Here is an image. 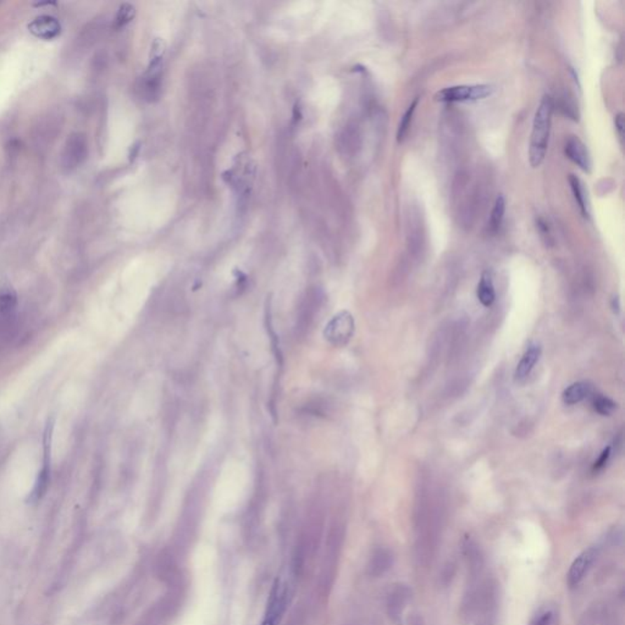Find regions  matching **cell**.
I'll use <instances>...</instances> for the list:
<instances>
[{"instance_id": "obj_25", "label": "cell", "mask_w": 625, "mask_h": 625, "mask_svg": "<svg viewBox=\"0 0 625 625\" xmlns=\"http://www.w3.org/2000/svg\"><path fill=\"white\" fill-rule=\"evenodd\" d=\"M531 625H554V612L546 611L541 613L540 616L536 617L535 621H533Z\"/></svg>"}, {"instance_id": "obj_12", "label": "cell", "mask_w": 625, "mask_h": 625, "mask_svg": "<svg viewBox=\"0 0 625 625\" xmlns=\"http://www.w3.org/2000/svg\"><path fill=\"white\" fill-rule=\"evenodd\" d=\"M87 156V143L82 135H72L67 141L65 152H64V163L67 167H76L82 161L85 160Z\"/></svg>"}, {"instance_id": "obj_5", "label": "cell", "mask_w": 625, "mask_h": 625, "mask_svg": "<svg viewBox=\"0 0 625 625\" xmlns=\"http://www.w3.org/2000/svg\"><path fill=\"white\" fill-rule=\"evenodd\" d=\"M230 172V182L236 188L238 195L246 197L251 191L252 184L256 175V167L248 156H238L237 164Z\"/></svg>"}, {"instance_id": "obj_7", "label": "cell", "mask_w": 625, "mask_h": 625, "mask_svg": "<svg viewBox=\"0 0 625 625\" xmlns=\"http://www.w3.org/2000/svg\"><path fill=\"white\" fill-rule=\"evenodd\" d=\"M597 556H598V549L590 547V549H585L584 552L579 554L577 558L574 559L568 572L569 586H577L582 583V580L585 578L587 572L591 568L592 564L595 563Z\"/></svg>"}, {"instance_id": "obj_9", "label": "cell", "mask_w": 625, "mask_h": 625, "mask_svg": "<svg viewBox=\"0 0 625 625\" xmlns=\"http://www.w3.org/2000/svg\"><path fill=\"white\" fill-rule=\"evenodd\" d=\"M31 34L42 39H54L62 32V25L49 15L39 16L29 25Z\"/></svg>"}, {"instance_id": "obj_14", "label": "cell", "mask_w": 625, "mask_h": 625, "mask_svg": "<svg viewBox=\"0 0 625 625\" xmlns=\"http://www.w3.org/2000/svg\"><path fill=\"white\" fill-rule=\"evenodd\" d=\"M591 393V385L586 381H578L568 386L562 393V401L567 406H575L583 402L584 399Z\"/></svg>"}, {"instance_id": "obj_15", "label": "cell", "mask_w": 625, "mask_h": 625, "mask_svg": "<svg viewBox=\"0 0 625 625\" xmlns=\"http://www.w3.org/2000/svg\"><path fill=\"white\" fill-rule=\"evenodd\" d=\"M476 296L480 301V303L485 307L493 305L495 299H496V292H495V286H493V277L488 271H485L481 275V279L478 284L476 289Z\"/></svg>"}, {"instance_id": "obj_24", "label": "cell", "mask_w": 625, "mask_h": 625, "mask_svg": "<svg viewBox=\"0 0 625 625\" xmlns=\"http://www.w3.org/2000/svg\"><path fill=\"white\" fill-rule=\"evenodd\" d=\"M611 447H607L606 450L602 451L601 455L598 457V460H597L596 462H595V465H593V472H600V470L605 468V465H607V462H608L610 457H611Z\"/></svg>"}, {"instance_id": "obj_8", "label": "cell", "mask_w": 625, "mask_h": 625, "mask_svg": "<svg viewBox=\"0 0 625 625\" xmlns=\"http://www.w3.org/2000/svg\"><path fill=\"white\" fill-rule=\"evenodd\" d=\"M412 600V589L407 584H396L387 597V613L393 621H398L408 603Z\"/></svg>"}, {"instance_id": "obj_26", "label": "cell", "mask_w": 625, "mask_h": 625, "mask_svg": "<svg viewBox=\"0 0 625 625\" xmlns=\"http://www.w3.org/2000/svg\"><path fill=\"white\" fill-rule=\"evenodd\" d=\"M614 123H616V128L619 137L623 138V131H624V115L623 113L617 115Z\"/></svg>"}, {"instance_id": "obj_18", "label": "cell", "mask_w": 625, "mask_h": 625, "mask_svg": "<svg viewBox=\"0 0 625 625\" xmlns=\"http://www.w3.org/2000/svg\"><path fill=\"white\" fill-rule=\"evenodd\" d=\"M569 184H570V188H572V192H573L574 198L577 200L579 208L582 210V214H583L585 218H587L589 217V205H587L586 195H585V190H584L582 181L579 180L575 175H569Z\"/></svg>"}, {"instance_id": "obj_20", "label": "cell", "mask_w": 625, "mask_h": 625, "mask_svg": "<svg viewBox=\"0 0 625 625\" xmlns=\"http://www.w3.org/2000/svg\"><path fill=\"white\" fill-rule=\"evenodd\" d=\"M18 305V296L10 286H4L0 289V312L8 314L14 310Z\"/></svg>"}, {"instance_id": "obj_17", "label": "cell", "mask_w": 625, "mask_h": 625, "mask_svg": "<svg viewBox=\"0 0 625 625\" xmlns=\"http://www.w3.org/2000/svg\"><path fill=\"white\" fill-rule=\"evenodd\" d=\"M504 213H506V200L502 195H498L496 202L493 204V210H491V217L488 221V230L491 233H497L501 225H502L503 219H504Z\"/></svg>"}, {"instance_id": "obj_4", "label": "cell", "mask_w": 625, "mask_h": 625, "mask_svg": "<svg viewBox=\"0 0 625 625\" xmlns=\"http://www.w3.org/2000/svg\"><path fill=\"white\" fill-rule=\"evenodd\" d=\"M493 87L488 85H453L440 90L435 95V99L442 103L455 102H473L483 99L493 95Z\"/></svg>"}, {"instance_id": "obj_6", "label": "cell", "mask_w": 625, "mask_h": 625, "mask_svg": "<svg viewBox=\"0 0 625 625\" xmlns=\"http://www.w3.org/2000/svg\"><path fill=\"white\" fill-rule=\"evenodd\" d=\"M355 331V322L351 314L343 312L332 319L331 322L327 327V338L329 341L336 345L343 346L351 340Z\"/></svg>"}, {"instance_id": "obj_22", "label": "cell", "mask_w": 625, "mask_h": 625, "mask_svg": "<svg viewBox=\"0 0 625 625\" xmlns=\"http://www.w3.org/2000/svg\"><path fill=\"white\" fill-rule=\"evenodd\" d=\"M592 406L595 412L601 414V415H611L612 413L617 409L616 403L612 401L611 398L602 396V394H596L592 401Z\"/></svg>"}, {"instance_id": "obj_1", "label": "cell", "mask_w": 625, "mask_h": 625, "mask_svg": "<svg viewBox=\"0 0 625 625\" xmlns=\"http://www.w3.org/2000/svg\"><path fill=\"white\" fill-rule=\"evenodd\" d=\"M552 111H554V103L551 97L544 95L534 116L530 144H529V160L534 169L539 167L545 159L546 152L549 148Z\"/></svg>"}, {"instance_id": "obj_11", "label": "cell", "mask_w": 625, "mask_h": 625, "mask_svg": "<svg viewBox=\"0 0 625 625\" xmlns=\"http://www.w3.org/2000/svg\"><path fill=\"white\" fill-rule=\"evenodd\" d=\"M541 352L542 350H541L539 343H533L528 347L526 353L521 357V362L516 365V373H514L516 383L521 384L529 378L531 371L535 368L536 363L540 359Z\"/></svg>"}, {"instance_id": "obj_3", "label": "cell", "mask_w": 625, "mask_h": 625, "mask_svg": "<svg viewBox=\"0 0 625 625\" xmlns=\"http://www.w3.org/2000/svg\"><path fill=\"white\" fill-rule=\"evenodd\" d=\"M322 292L319 287H310L301 301L297 314L296 330L299 336H305L315 322L319 310L322 308Z\"/></svg>"}, {"instance_id": "obj_23", "label": "cell", "mask_w": 625, "mask_h": 625, "mask_svg": "<svg viewBox=\"0 0 625 625\" xmlns=\"http://www.w3.org/2000/svg\"><path fill=\"white\" fill-rule=\"evenodd\" d=\"M135 14H136V9L133 5L128 4V3L121 5L118 14H116V18H115V27L120 29L125 25H128L135 18Z\"/></svg>"}, {"instance_id": "obj_10", "label": "cell", "mask_w": 625, "mask_h": 625, "mask_svg": "<svg viewBox=\"0 0 625 625\" xmlns=\"http://www.w3.org/2000/svg\"><path fill=\"white\" fill-rule=\"evenodd\" d=\"M564 153L568 156L569 160L573 161L575 165L579 166L583 171L589 172L591 169V159L587 152V148L578 137L572 136L567 139L564 146Z\"/></svg>"}, {"instance_id": "obj_16", "label": "cell", "mask_w": 625, "mask_h": 625, "mask_svg": "<svg viewBox=\"0 0 625 625\" xmlns=\"http://www.w3.org/2000/svg\"><path fill=\"white\" fill-rule=\"evenodd\" d=\"M359 135L355 126L348 125L338 137V148L345 154H353L359 146Z\"/></svg>"}, {"instance_id": "obj_13", "label": "cell", "mask_w": 625, "mask_h": 625, "mask_svg": "<svg viewBox=\"0 0 625 625\" xmlns=\"http://www.w3.org/2000/svg\"><path fill=\"white\" fill-rule=\"evenodd\" d=\"M393 564V556L387 549H378L370 559L369 573L373 577H381L389 572Z\"/></svg>"}, {"instance_id": "obj_2", "label": "cell", "mask_w": 625, "mask_h": 625, "mask_svg": "<svg viewBox=\"0 0 625 625\" xmlns=\"http://www.w3.org/2000/svg\"><path fill=\"white\" fill-rule=\"evenodd\" d=\"M54 419H48L47 425L43 434V460L42 468L39 472L34 488L29 493L27 502L29 504H36L42 500L47 493L50 478H52V446L53 434H54Z\"/></svg>"}, {"instance_id": "obj_19", "label": "cell", "mask_w": 625, "mask_h": 625, "mask_svg": "<svg viewBox=\"0 0 625 625\" xmlns=\"http://www.w3.org/2000/svg\"><path fill=\"white\" fill-rule=\"evenodd\" d=\"M418 103H419V98H414L411 105L408 107V109L406 110V113L403 114L402 118H401V123L398 125L397 130V142L401 143L404 141V138L407 136L408 130L411 128V123H412L413 115L415 113V109H417Z\"/></svg>"}, {"instance_id": "obj_21", "label": "cell", "mask_w": 625, "mask_h": 625, "mask_svg": "<svg viewBox=\"0 0 625 625\" xmlns=\"http://www.w3.org/2000/svg\"><path fill=\"white\" fill-rule=\"evenodd\" d=\"M286 608L276 602H268L266 616L261 625H277Z\"/></svg>"}]
</instances>
